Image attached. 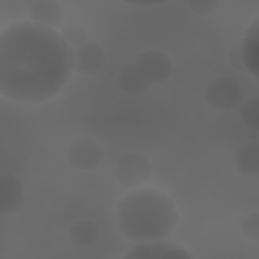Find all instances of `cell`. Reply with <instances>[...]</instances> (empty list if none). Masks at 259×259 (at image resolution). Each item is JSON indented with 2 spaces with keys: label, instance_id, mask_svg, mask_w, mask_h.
Instances as JSON below:
<instances>
[{
  "label": "cell",
  "instance_id": "cell-9",
  "mask_svg": "<svg viewBox=\"0 0 259 259\" xmlns=\"http://www.w3.org/2000/svg\"><path fill=\"white\" fill-rule=\"evenodd\" d=\"M24 202V186L16 174H0V214H12L20 210Z\"/></svg>",
  "mask_w": 259,
  "mask_h": 259
},
{
  "label": "cell",
  "instance_id": "cell-7",
  "mask_svg": "<svg viewBox=\"0 0 259 259\" xmlns=\"http://www.w3.org/2000/svg\"><path fill=\"white\" fill-rule=\"evenodd\" d=\"M123 257H138V259H168V257H182V259H192L194 253H190L188 249L180 247V245H172L166 243V239L162 241H150V243H136V247H132Z\"/></svg>",
  "mask_w": 259,
  "mask_h": 259
},
{
  "label": "cell",
  "instance_id": "cell-20",
  "mask_svg": "<svg viewBox=\"0 0 259 259\" xmlns=\"http://www.w3.org/2000/svg\"><path fill=\"white\" fill-rule=\"evenodd\" d=\"M123 4H130V6H140V8H150V6H160V4H166L170 0H119Z\"/></svg>",
  "mask_w": 259,
  "mask_h": 259
},
{
  "label": "cell",
  "instance_id": "cell-16",
  "mask_svg": "<svg viewBox=\"0 0 259 259\" xmlns=\"http://www.w3.org/2000/svg\"><path fill=\"white\" fill-rule=\"evenodd\" d=\"M241 233L251 243H259V210H251V212H247L243 217Z\"/></svg>",
  "mask_w": 259,
  "mask_h": 259
},
{
  "label": "cell",
  "instance_id": "cell-18",
  "mask_svg": "<svg viewBox=\"0 0 259 259\" xmlns=\"http://www.w3.org/2000/svg\"><path fill=\"white\" fill-rule=\"evenodd\" d=\"M188 6H190V10H192L194 14L206 16V14H210V12L217 10L219 0H188Z\"/></svg>",
  "mask_w": 259,
  "mask_h": 259
},
{
  "label": "cell",
  "instance_id": "cell-10",
  "mask_svg": "<svg viewBox=\"0 0 259 259\" xmlns=\"http://www.w3.org/2000/svg\"><path fill=\"white\" fill-rule=\"evenodd\" d=\"M241 53L245 61V71L259 81V16L247 26L241 38Z\"/></svg>",
  "mask_w": 259,
  "mask_h": 259
},
{
  "label": "cell",
  "instance_id": "cell-17",
  "mask_svg": "<svg viewBox=\"0 0 259 259\" xmlns=\"http://www.w3.org/2000/svg\"><path fill=\"white\" fill-rule=\"evenodd\" d=\"M61 34L65 36V40H67L73 49H77V47H81L83 42L89 40L87 30H85L83 26H79V24H65L63 30H61Z\"/></svg>",
  "mask_w": 259,
  "mask_h": 259
},
{
  "label": "cell",
  "instance_id": "cell-5",
  "mask_svg": "<svg viewBox=\"0 0 259 259\" xmlns=\"http://www.w3.org/2000/svg\"><path fill=\"white\" fill-rule=\"evenodd\" d=\"M65 160L71 168L79 172L95 170L103 160V146L91 136H79L67 146Z\"/></svg>",
  "mask_w": 259,
  "mask_h": 259
},
{
  "label": "cell",
  "instance_id": "cell-15",
  "mask_svg": "<svg viewBox=\"0 0 259 259\" xmlns=\"http://www.w3.org/2000/svg\"><path fill=\"white\" fill-rule=\"evenodd\" d=\"M241 119L249 130L259 132V95L243 99V103H241Z\"/></svg>",
  "mask_w": 259,
  "mask_h": 259
},
{
  "label": "cell",
  "instance_id": "cell-3",
  "mask_svg": "<svg viewBox=\"0 0 259 259\" xmlns=\"http://www.w3.org/2000/svg\"><path fill=\"white\" fill-rule=\"evenodd\" d=\"M204 101L210 109L219 113L233 111L243 103V87L233 77H214L204 87Z\"/></svg>",
  "mask_w": 259,
  "mask_h": 259
},
{
  "label": "cell",
  "instance_id": "cell-4",
  "mask_svg": "<svg viewBox=\"0 0 259 259\" xmlns=\"http://www.w3.org/2000/svg\"><path fill=\"white\" fill-rule=\"evenodd\" d=\"M152 176V162L142 152H125L113 162V178L127 188L142 186Z\"/></svg>",
  "mask_w": 259,
  "mask_h": 259
},
{
  "label": "cell",
  "instance_id": "cell-6",
  "mask_svg": "<svg viewBox=\"0 0 259 259\" xmlns=\"http://www.w3.org/2000/svg\"><path fill=\"white\" fill-rule=\"evenodd\" d=\"M136 63L142 69V73L146 75V79L150 81V85L168 81L172 71H174V63H172L170 55L164 53L162 49H146V51H142L136 57Z\"/></svg>",
  "mask_w": 259,
  "mask_h": 259
},
{
  "label": "cell",
  "instance_id": "cell-14",
  "mask_svg": "<svg viewBox=\"0 0 259 259\" xmlns=\"http://www.w3.org/2000/svg\"><path fill=\"white\" fill-rule=\"evenodd\" d=\"M97 237L99 229L91 219H79L69 227V239L75 247H91L93 243H97Z\"/></svg>",
  "mask_w": 259,
  "mask_h": 259
},
{
  "label": "cell",
  "instance_id": "cell-2",
  "mask_svg": "<svg viewBox=\"0 0 259 259\" xmlns=\"http://www.w3.org/2000/svg\"><path fill=\"white\" fill-rule=\"evenodd\" d=\"M117 227L132 243L166 239L178 225V208L170 194L156 188H132L117 202Z\"/></svg>",
  "mask_w": 259,
  "mask_h": 259
},
{
  "label": "cell",
  "instance_id": "cell-19",
  "mask_svg": "<svg viewBox=\"0 0 259 259\" xmlns=\"http://www.w3.org/2000/svg\"><path fill=\"white\" fill-rule=\"evenodd\" d=\"M227 61H229V65L235 69V71H245V61H243V53H241V42H235L231 49H229V53H227Z\"/></svg>",
  "mask_w": 259,
  "mask_h": 259
},
{
  "label": "cell",
  "instance_id": "cell-11",
  "mask_svg": "<svg viewBox=\"0 0 259 259\" xmlns=\"http://www.w3.org/2000/svg\"><path fill=\"white\" fill-rule=\"evenodd\" d=\"M30 20L45 24V26H61L65 20V8L59 0H34L28 8Z\"/></svg>",
  "mask_w": 259,
  "mask_h": 259
},
{
  "label": "cell",
  "instance_id": "cell-8",
  "mask_svg": "<svg viewBox=\"0 0 259 259\" xmlns=\"http://www.w3.org/2000/svg\"><path fill=\"white\" fill-rule=\"evenodd\" d=\"M107 55L99 42L87 40L81 47L73 49V65L79 75H95L105 67Z\"/></svg>",
  "mask_w": 259,
  "mask_h": 259
},
{
  "label": "cell",
  "instance_id": "cell-13",
  "mask_svg": "<svg viewBox=\"0 0 259 259\" xmlns=\"http://www.w3.org/2000/svg\"><path fill=\"white\" fill-rule=\"evenodd\" d=\"M235 166L249 178H259V142H247L235 152Z\"/></svg>",
  "mask_w": 259,
  "mask_h": 259
},
{
  "label": "cell",
  "instance_id": "cell-12",
  "mask_svg": "<svg viewBox=\"0 0 259 259\" xmlns=\"http://www.w3.org/2000/svg\"><path fill=\"white\" fill-rule=\"evenodd\" d=\"M115 83L123 93H130V95H140L150 87V81L146 79V75L142 73V69L138 67L136 61L134 63H125L117 71Z\"/></svg>",
  "mask_w": 259,
  "mask_h": 259
},
{
  "label": "cell",
  "instance_id": "cell-1",
  "mask_svg": "<svg viewBox=\"0 0 259 259\" xmlns=\"http://www.w3.org/2000/svg\"><path fill=\"white\" fill-rule=\"evenodd\" d=\"M73 47L53 26L12 22L0 32V93L16 103H42L69 83Z\"/></svg>",
  "mask_w": 259,
  "mask_h": 259
}]
</instances>
